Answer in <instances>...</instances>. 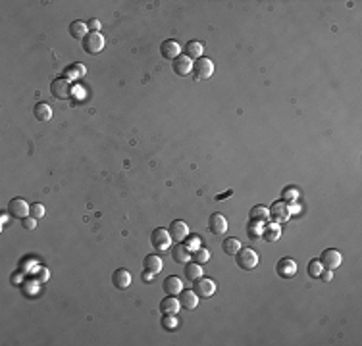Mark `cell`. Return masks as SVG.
Wrapping results in <instances>:
<instances>
[{"instance_id": "7402d4cb", "label": "cell", "mask_w": 362, "mask_h": 346, "mask_svg": "<svg viewBox=\"0 0 362 346\" xmlns=\"http://www.w3.org/2000/svg\"><path fill=\"white\" fill-rule=\"evenodd\" d=\"M203 277V266L201 264H185V279L187 281H191V283H195L197 279H201Z\"/></svg>"}, {"instance_id": "4dcf8cb0", "label": "cell", "mask_w": 362, "mask_h": 346, "mask_svg": "<svg viewBox=\"0 0 362 346\" xmlns=\"http://www.w3.org/2000/svg\"><path fill=\"white\" fill-rule=\"evenodd\" d=\"M193 256H195V262H197V264H206V262L210 260V252H208L206 248H203V246H201V248H197Z\"/></svg>"}, {"instance_id": "60d3db41", "label": "cell", "mask_w": 362, "mask_h": 346, "mask_svg": "<svg viewBox=\"0 0 362 346\" xmlns=\"http://www.w3.org/2000/svg\"><path fill=\"white\" fill-rule=\"evenodd\" d=\"M231 194H233V190H227V192H224V194H218L216 198H218V200H222V198H227V196H231Z\"/></svg>"}, {"instance_id": "4316f807", "label": "cell", "mask_w": 362, "mask_h": 346, "mask_svg": "<svg viewBox=\"0 0 362 346\" xmlns=\"http://www.w3.org/2000/svg\"><path fill=\"white\" fill-rule=\"evenodd\" d=\"M262 221H254V219H250L249 225H247V235H249L250 240H258L260 237H262V225H260Z\"/></svg>"}, {"instance_id": "83f0119b", "label": "cell", "mask_w": 362, "mask_h": 346, "mask_svg": "<svg viewBox=\"0 0 362 346\" xmlns=\"http://www.w3.org/2000/svg\"><path fill=\"white\" fill-rule=\"evenodd\" d=\"M250 219H254V221H266L268 217H270V210L264 206H254L250 210Z\"/></svg>"}, {"instance_id": "ab89813d", "label": "cell", "mask_w": 362, "mask_h": 346, "mask_svg": "<svg viewBox=\"0 0 362 346\" xmlns=\"http://www.w3.org/2000/svg\"><path fill=\"white\" fill-rule=\"evenodd\" d=\"M332 277H333V271H332V269H324V271H322V275H320V279H322V281H326V283H330V281H332Z\"/></svg>"}, {"instance_id": "484cf974", "label": "cell", "mask_w": 362, "mask_h": 346, "mask_svg": "<svg viewBox=\"0 0 362 346\" xmlns=\"http://www.w3.org/2000/svg\"><path fill=\"white\" fill-rule=\"evenodd\" d=\"M222 250H224L227 256H235V254L241 250V242H239L237 239H231V237H227L226 240L222 242Z\"/></svg>"}, {"instance_id": "30bf717a", "label": "cell", "mask_w": 362, "mask_h": 346, "mask_svg": "<svg viewBox=\"0 0 362 346\" xmlns=\"http://www.w3.org/2000/svg\"><path fill=\"white\" fill-rule=\"evenodd\" d=\"M50 92H52V96L66 100V98L71 96V81H68V79H56V81H52Z\"/></svg>"}, {"instance_id": "603a6c76", "label": "cell", "mask_w": 362, "mask_h": 346, "mask_svg": "<svg viewBox=\"0 0 362 346\" xmlns=\"http://www.w3.org/2000/svg\"><path fill=\"white\" fill-rule=\"evenodd\" d=\"M69 33L73 35V39H85L89 35V27L85 22H73L69 25Z\"/></svg>"}, {"instance_id": "ba28073f", "label": "cell", "mask_w": 362, "mask_h": 346, "mask_svg": "<svg viewBox=\"0 0 362 346\" xmlns=\"http://www.w3.org/2000/svg\"><path fill=\"white\" fill-rule=\"evenodd\" d=\"M275 271L281 279H291L297 275V262L293 258H281L275 266Z\"/></svg>"}, {"instance_id": "d6986e66", "label": "cell", "mask_w": 362, "mask_h": 346, "mask_svg": "<svg viewBox=\"0 0 362 346\" xmlns=\"http://www.w3.org/2000/svg\"><path fill=\"white\" fill-rule=\"evenodd\" d=\"M191 256H193V254H191V250H189V248H187L183 242H178V246L172 250V258H174V262L183 264V266L191 262Z\"/></svg>"}, {"instance_id": "6da1fadb", "label": "cell", "mask_w": 362, "mask_h": 346, "mask_svg": "<svg viewBox=\"0 0 362 346\" xmlns=\"http://www.w3.org/2000/svg\"><path fill=\"white\" fill-rule=\"evenodd\" d=\"M235 262H237V266L241 269L250 271V269H254L258 266V252L249 248V246H243L239 252L235 254Z\"/></svg>"}, {"instance_id": "7c38bea8", "label": "cell", "mask_w": 362, "mask_h": 346, "mask_svg": "<svg viewBox=\"0 0 362 346\" xmlns=\"http://www.w3.org/2000/svg\"><path fill=\"white\" fill-rule=\"evenodd\" d=\"M160 52H162V56H164L166 60H176V58H180L181 56V46L178 41L168 39V41H164V43L160 45Z\"/></svg>"}, {"instance_id": "8d00e7d4", "label": "cell", "mask_w": 362, "mask_h": 346, "mask_svg": "<svg viewBox=\"0 0 362 346\" xmlns=\"http://www.w3.org/2000/svg\"><path fill=\"white\" fill-rule=\"evenodd\" d=\"M48 277H50V271H48L46 267H39V269H37V281L46 283V281H48Z\"/></svg>"}, {"instance_id": "836d02e7", "label": "cell", "mask_w": 362, "mask_h": 346, "mask_svg": "<svg viewBox=\"0 0 362 346\" xmlns=\"http://www.w3.org/2000/svg\"><path fill=\"white\" fill-rule=\"evenodd\" d=\"M66 73H68V75H73V79H75V77H83V75H85V66H83V64H73V68H69Z\"/></svg>"}, {"instance_id": "52a82bcc", "label": "cell", "mask_w": 362, "mask_h": 346, "mask_svg": "<svg viewBox=\"0 0 362 346\" xmlns=\"http://www.w3.org/2000/svg\"><path fill=\"white\" fill-rule=\"evenodd\" d=\"M193 285H195L193 291L197 293L199 298H210V296H214V293H216V283H214L212 279H208V277L197 279Z\"/></svg>"}, {"instance_id": "9a60e30c", "label": "cell", "mask_w": 362, "mask_h": 346, "mask_svg": "<svg viewBox=\"0 0 362 346\" xmlns=\"http://www.w3.org/2000/svg\"><path fill=\"white\" fill-rule=\"evenodd\" d=\"M174 71L180 75V77H185L193 71V60L187 56V54H181L180 58L174 60Z\"/></svg>"}, {"instance_id": "44dd1931", "label": "cell", "mask_w": 362, "mask_h": 346, "mask_svg": "<svg viewBox=\"0 0 362 346\" xmlns=\"http://www.w3.org/2000/svg\"><path fill=\"white\" fill-rule=\"evenodd\" d=\"M279 237H281V227H279V223H268V225L262 229V239H264L266 242H275Z\"/></svg>"}, {"instance_id": "cb8c5ba5", "label": "cell", "mask_w": 362, "mask_h": 346, "mask_svg": "<svg viewBox=\"0 0 362 346\" xmlns=\"http://www.w3.org/2000/svg\"><path fill=\"white\" fill-rule=\"evenodd\" d=\"M162 260H160V256L156 254H149L147 258H145V269H149V271H152V273H158L162 271Z\"/></svg>"}, {"instance_id": "ac0fdd59", "label": "cell", "mask_w": 362, "mask_h": 346, "mask_svg": "<svg viewBox=\"0 0 362 346\" xmlns=\"http://www.w3.org/2000/svg\"><path fill=\"white\" fill-rule=\"evenodd\" d=\"M178 300H180L181 308H185V310H195L199 306V296L195 291H181Z\"/></svg>"}, {"instance_id": "ffe728a7", "label": "cell", "mask_w": 362, "mask_h": 346, "mask_svg": "<svg viewBox=\"0 0 362 346\" xmlns=\"http://www.w3.org/2000/svg\"><path fill=\"white\" fill-rule=\"evenodd\" d=\"M203 52H204V45L201 41H189V43L185 45V54H187L191 60L203 58Z\"/></svg>"}, {"instance_id": "f546056e", "label": "cell", "mask_w": 362, "mask_h": 346, "mask_svg": "<svg viewBox=\"0 0 362 346\" xmlns=\"http://www.w3.org/2000/svg\"><path fill=\"white\" fill-rule=\"evenodd\" d=\"M162 327L168 329V331H176V329L180 327V321H178L176 316H164V318H162Z\"/></svg>"}, {"instance_id": "1f68e13d", "label": "cell", "mask_w": 362, "mask_h": 346, "mask_svg": "<svg viewBox=\"0 0 362 346\" xmlns=\"http://www.w3.org/2000/svg\"><path fill=\"white\" fill-rule=\"evenodd\" d=\"M281 198H283V202H297V198H299V192L295 190V188H291V186H287L283 192H281Z\"/></svg>"}, {"instance_id": "8fae6325", "label": "cell", "mask_w": 362, "mask_h": 346, "mask_svg": "<svg viewBox=\"0 0 362 346\" xmlns=\"http://www.w3.org/2000/svg\"><path fill=\"white\" fill-rule=\"evenodd\" d=\"M170 235H172V240H176V242H183L187 237H189V227H187V223L185 221H181V219H176V221H172V225H170Z\"/></svg>"}, {"instance_id": "d590c367", "label": "cell", "mask_w": 362, "mask_h": 346, "mask_svg": "<svg viewBox=\"0 0 362 346\" xmlns=\"http://www.w3.org/2000/svg\"><path fill=\"white\" fill-rule=\"evenodd\" d=\"M22 225H23V229H27V231H33L35 227H37V219L31 215V217H25L22 221Z\"/></svg>"}, {"instance_id": "4fadbf2b", "label": "cell", "mask_w": 362, "mask_h": 346, "mask_svg": "<svg viewBox=\"0 0 362 346\" xmlns=\"http://www.w3.org/2000/svg\"><path fill=\"white\" fill-rule=\"evenodd\" d=\"M208 229L214 235H226L227 233V219L222 213H212L208 219Z\"/></svg>"}, {"instance_id": "277c9868", "label": "cell", "mask_w": 362, "mask_h": 346, "mask_svg": "<svg viewBox=\"0 0 362 346\" xmlns=\"http://www.w3.org/2000/svg\"><path fill=\"white\" fill-rule=\"evenodd\" d=\"M104 45L106 41H104V35H100V31L98 33L89 31V35L83 39V50L87 54H98L100 50H104Z\"/></svg>"}, {"instance_id": "e575fe53", "label": "cell", "mask_w": 362, "mask_h": 346, "mask_svg": "<svg viewBox=\"0 0 362 346\" xmlns=\"http://www.w3.org/2000/svg\"><path fill=\"white\" fill-rule=\"evenodd\" d=\"M185 240H187V244H185V246H187L191 252H193V250H197V248H201V239H199V237H187Z\"/></svg>"}, {"instance_id": "5b68a950", "label": "cell", "mask_w": 362, "mask_h": 346, "mask_svg": "<svg viewBox=\"0 0 362 346\" xmlns=\"http://www.w3.org/2000/svg\"><path fill=\"white\" fill-rule=\"evenodd\" d=\"M270 210V217L273 219V223H285V221H289V217H291V208L287 202H283V200H277V202H273Z\"/></svg>"}, {"instance_id": "5bb4252c", "label": "cell", "mask_w": 362, "mask_h": 346, "mask_svg": "<svg viewBox=\"0 0 362 346\" xmlns=\"http://www.w3.org/2000/svg\"><path fill=\"white\" fill-rule=\"evenodd\" d=\"M183 291V281L178 275H170L164 279V293L168 296H178Z\"/></svg>"}, {"instance_id": "e0dca14e", "label": "cell", "mask_w": 362, "mask_h": 346, "mask_svg": "<svg viewBox=\"0 0 362 346\" xmlns=\"http://www.w3.org/2000/svg\"><path fill=\"white\" fill-rule=\"evenodd\" d=\"M112 283L116 289L123 291V289H127L131 285V273L127 269H116L112 275Z\"/></svg>"}, {"instance_id": "3957f363", "label": "cell", "mask_w": 362, "mask_h": 346, "mask_svg": "<svg viewBox=\"0 0 362 346\" xmlns=\"http://www.w3.org/2000/svg\"><path fill=\"white\" fill-rule=\"evenodd\" d=\"M193 71H195V79L197 81H206L212 77L214 73V62L210 58H199L193 62Z\"/></svg>"}, {"instance_id": "9c48e42d", "label": "cell", "mask_w": 362, "mask_h": 346, "mask_svg": "<svg viewBox=\"0 0 362 346\" xmlns=\"http://www.w3.org/2000/svg\"><path fill=\"white\" fill-rule=\"evenodd\" d=\"M8 212L12 217H18V219H25L27 213L31 212V206L23 200V198H12L10 204H8Z\"/></svg>"}, {"instance_id": "74e56055", "label": "cell", "mask_w": 362, "mask_h": 346, "mask_svg": "<svg viewBox=\"0 0 362 346\" xmlns=\"http://www.w3.org/2000/svg\"><path fill=\"white\" fill-rule=\"evenodd\" d=\"M154 275H156V273H152V271L145 269V271L141 273V281H143V283H147V285H151V283L154 281Z\"/></svg>"}, {"instance_id": "f35d334b", "label": "cell", "mask_w": 362, "mask_h": 346, "mask_svg": "<svg viewBox=\"0 0 362 346\" xmlns=\"http://www.w3.org/2000/svg\"><path fill=\"white\" fill-rule=\"evenodd\" d=\"M87 27H89V31H92V33H98V29H100V22H98L96 18H90L89 22H87Z\"/></svg>"}, {"instance_id": "8992f818", "label": "cell", "mask_w": 362, "mask_h": 346, "mask_svg": "<svg viewBox=\"0 0 362 346\" xmlns=\"http://www.w3.org/2000/svg\"><path fill=\"white\" fill-rule=\"evenodd\" d=\"M318 260L322 262L324 269H332V271H335V269L341 266V262H343V256H341L339 250H335V248H326Z\"/></svg>"}, {"instance_id": "7a4b0ae2", "label": "cell", "mask_w": 362, "mask_h": 346, "mask_svg": "<svg viewBox=\"0 0 362 346\" xmlns=\"http://www.w3.org/2000/svg\"><path fill=\"white\" fill-rule=\"evenodd\" d=\"M151 244H152V248H154L156 252H166V250L170 248V244H172V235H170V231H166L164 227L154 229L152 231V235H151Z\"/></svg>"}, {"instance_id": "f1b7e54d", "label": "cell", "mask_w": 362, "mask_h": 346, "mask_svg": "<svg viewBox=\"0 0 362 346\" xmlns=\"http://www.w3.org/2000/svg\"><path fill=\"white\" fill-rule=\"evenodd\" d=\"M322 271H324L322 262L320 260H310V264H308V275L312 277V279H320Z\"/></svg>"}, {"instance_id": "2e32d148", "label": "cell", "mask_w": 362, "mask_h": 346, "mask_svg": "<svg viewBox=\"0 0 362 346\" xmlns=\"http://www.w3.org/2000/svg\"><path fill=\"white\" fill-rule=\"evenodd\" d=\"M180 308H181V304L176 296H166V298L160 302V312H162V316H178Z\"/></svg>"}, {"instance_id": "d6a6232c", "label": "cell", "mask_w": 362, "mask_h": 346, "mask_svg": "<svg viewBox=\"0 0 362 346\" xmlns=\"http://www.w3.org/2000/svg\"><path fill=\"white\" fill-rule=\"evenodd\" d=\"M35 219H43L45 217V206L43 204H39V202H35V204H31V212H29Z\"/></svg>"}, {"instance_id": "d4e9b609", "label": "cell", "mask_w": 362, "mask_h": 346, "mask_svg": "<svg viewBox=\"0 0 362 346\" xmlns=\"http://www.w3.org/2000/svg\"><path fill=\"white\" fill-rule=\"evenodd\" d=\"M35 117L39 121H50L52 119V108L46 104V102H39L35 106Z\"/></svg>"}]
</instances>
